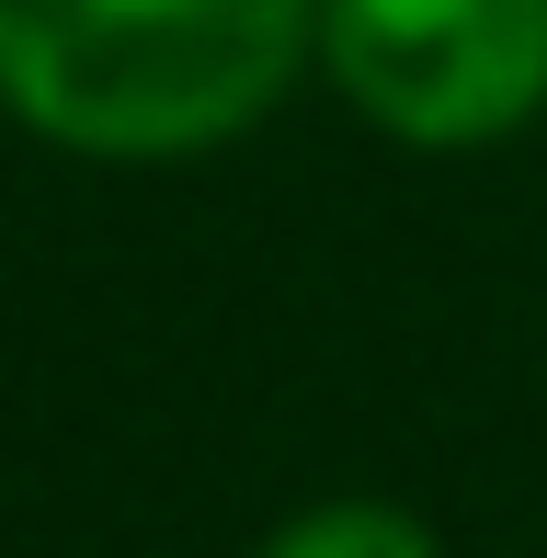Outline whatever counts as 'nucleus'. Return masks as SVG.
<instances>
[{"instance_id":"obj_1","label":"nucleus","mask_w":547,"mask_h":558,"mask_svg":"<svg viewBox=\"0 0 547 558\" xmlns=\"http://www.w3.org/2000/svg\"><path fill=\"white\" fill-rule=\"evenodd\" d=\"M308 46L319 0H0V104L92 160H171L240 137Z\"/></svg>"},{"instance_id":"obj_2","label":"nucleus","mask_w":547,"mask_h":558,"mask_svg":"<svg viewBox=\"0 0 547 558\" xmlns=\"http://www.w3.org/2000/svg\"><path fill=\"white\" fill-rule=\"evenodd\" d=\"M319 58L388 137L490 148L547 104V0H319Z\"/></svg>"},{"instance_id":"obj_3","label":"nucleus","mask_w":547,"mask_h":558,"mask_svg":"<svg viewBox=\"0 0 547 558\" xmlns=\"http://www.w3.org/2000/svg\"><path fill=\"white\" fill-rule=\"evenodd\" d=\"M263 558H445V547L422 536L400 501H319V513H296Z\"/></svg>"}]
</instances>
